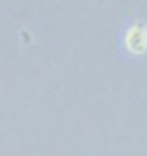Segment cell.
Wrapping results in <instances>:
<instances>
[{"instance_id": "obj_1", "label": "cell", "mask_w": 147, "mask_h": 156, "mask_svg": "<svg viewBox=\"0 0 147 156\" xmlns=\"http://www.w3.org/2000/svg\"><path fill=\"white\" fill-rule=\"evenodd\" d=\"M125 47L131 53H144L147 49V29L142 22L133 24V27L125 33Z\"/></svg>"}]
</instances>
